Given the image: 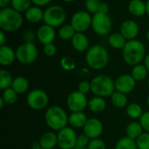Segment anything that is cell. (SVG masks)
<instances>
[{
	"label": "cell",
	"instance_id": "1",
	"mask_svg": "<svg viewBox=\"0 0 149 149\" xmlns=\"http://www.w3.org/2000/svg\"><path fill=\"white\" fill-rule=\"evenodd\" d=\"M123 59L129 65H136L145 59L146 49L144 44L137 39L128 40L123 48Z\"/></svg>",
	"mask_w": 149,
	"mask_h": 149
},
{
	"label": "cell",
	"instance_id": "2",
	"mask_svg": "<svg viewBox=\"0 0 149 149\" xmlns=\"http://www.w3.org/2000/svg\"><path fill=\"white\" fill-rule=\"evenodd\" d=\"M68 115L66 112L58 106L50 107L45 114V120L46 125L52 131H60L67 127Z\"/></svg>",
	"mask_w": 149,
	"mask_h": 149
},
{
	"label": "cell",
	"instance_id": "3",
	"mask_svg": "<svg viewBox=\"0 0 149 149\" xmlns=\"http://www.w3.org/2000/svg\"><path fill=\"white\" fill-rule=\"evenodd\" d=\"M115 91V82L107 75H98L91 80V92L94 96L107 98Z\"/></svg>",
	"mask_w": 149,
	"mask_h": 149
},
{
	"label": "cell",
	"instance_id": "4",
	"mask_svg": "<svg viewBox=\"0 0 149 149\" xmlns=\"http://www.w3.org/2000/svg\"><path fill=\"white\" fill-rule=\"evenodd\" d=\"M23 24V17L17 10L12 7H6L0 10V28L2 31H14Z\"/></svg>",
	"mask_w": 149,
	"mask_h": 149
},
{
	"label": "cell",
	"instance_id": "5",
	"mask_svg": "<svg viewBox=\"0 0 149 149\" xmlns=\"http://www.w3.org/2000/svg\"><path fill=\"white\" fill-rule=\"evenodd\" d=\"M86 61L92 69L101 70L105 68L109 62L108 52L101 45H93L88 50L86 55Z\"/></svg>",
	"mask_w": 149,
	"mask_h": 149
},
{
	"label": "cell",
	"instance_id": "6",
	"mask_svg": "<svg viewBox=\"0 0 149 149\" xmlns=\"http://www.w3.org/2000/svg\"><path fill=\"white\" fill-rule=\"evenodd\" d=\"M38 53V48L34 43L25 42L17 48L16 58L21 64L29 65L36 60Z\"/></svg>",
	"mask_w": 149,
	"mask_h": 149
},
{
	"label": "cell",
	"instance_id": "7",
	"mask_svg": "<svg viewBox=\"0 0 149 149\" xmlns=\"http://www.w3.org/2000/svg\"><path fill=\"white\" fill-rule=\"evenodd\" d=\"M66 14L65 10L58 5L50 6L44 12V21L45 24H48L52 27L60 26L65 20Z\"/></svg>",
	"mask_w": 149,
	"mask_h": 149
},
{
	"label": "cell",
	"instance_id": "8",
	"mask_svg": "<svg viewBox=\"0 0 149 149\" xmlns=\"http://www.w3.org/2000/svg\"><path fill=\"white\" fill-rule=\"evenodd\" d=\"M27 105L35 111H40L47 107L49 104L48 94L41 89H33L26 97Z\"/></svg>",
	"mask_w": 149,
	"mask_h": 149
},
{
	"label": "cell",
	"instance_id": "9",
	"mask_svg": "<svg viewBox=\"0 0 149 149\" xmlns=\"http://www.w3.org/2000/svg\"><path fill=\"white\" fill-rule=\"evenodd\" d=\"M58 147L60 149H74L78 135L74 128L65 127L58 132Z\"/></svg>",
	"mask_w": 149,
	"mask_h": 149
},
{
	"label": "cell",
	"instance_id": "10",
	"mask_svg": "<svg viewBox=\"0 0 149 149\" xmlns=\"http://www.w3.org/2000/svg\"><path fill=\"white\" fill-rule=\"evenodd\" d=\"M112 20L107 14L97 12L93 15L92 26L93 31L100 36H105L110 33L112 30Z\"/></svg>",
	"mask_w": 149,
	"mask_h": 149
},
{
	"label": "cell",
	"instance_id": "11",
	"mask_svg": "<svg viewBox=\"0 0 149 149\" xmlns=\"http://www.w3.org/2000/svg\"><path fill=\"white\" fill-rule=\"evenodd\" d=\"M66 107L72 113L83 112L88 107V100L86 94L80 92H72L66 99Z\"/></svg>",
	"mask_w": 149,
	"mask_h": 149
},
{
	"label": "cell",
	"instance_id": "12",
	"mask_svg": "<svg viewBox=\"0 0 149 149\" xmlns=\"http://www.w3.org/2000/svg\"><path fill=\"white\" fill-rule=\"evenodd\" d=\"M92 20L93 17H91V15L88 12L80 10L72 16L71 24L77 32H83L88 30V28L91 26Z\"/></svg>",
	"mask_w": 149,
	"mask_h": 149
},
{
	"label": "cell",
	"instance_id": "13",
	"mask_svg": "<svg viewBox=\"0 0 149 149\" xmlns=\"http://www.w3.org/2000/svg\"><path fill=\"white\" fill-rule=\"evenodd\" d=\"M114 82L116 91L125 94H128L134 90L137 81L131 74H122L119 76Z\"/></svg>",
	"mask_w": 149,
	"mask_h": 149
},
{
	"label": "cell",
	"instance_id": "14",
	"mask_svg": "<svg viewBox=\"0 0 149 149\" xmlns=\"http://www.w3.org/2000/svg\"><path fill=\"white\" fill-rule=\"evenodd\" d=\"M84 134L86 135L90 140L100 138L103 133V124L97 118L88 119L86 125L83 127Z\"/></svg>",
	"mask_w": 149,
	"mask_h": 149
},
{
	"label": "cell",
	"instance_id": "15",
	"mask_svg": "<svg viewBox=\"0 0 149 149\" xmlns=\"http://www.w3.org/2000/svg\"><path fill=\"white\" fill-rule=\"evenodd\" d=\"M120 33L126 39L133 40L139 33V26L133 20H126L120 25Z\"/></svg>",
	"mask_w": 149,
	"mask_h": 149
},
{
	"label": "cell",
	"instance_id": "16",
	"mask_svg": "<svg viewBox=\"0 0 149 149\" xmlns=\"http://www.w3.org/2000/svg\"><path fill=\"white\" fill-rule=\"evenodd\" d=\"M55 35L56 34H55L54 28L48 24L42 25L38 29V33H37L38 39L39 40L40 43H42L44 45L52 43V41L55 38Z\"/></svg>",
	"mask_w": 149,
	"mask_h": 149
},
{
	"label": "cell",
	"instance_id": "17",
	"mask_svg": "<svg viewBox=\"0 0 149 149\" xmlns=\"http://www.w3.org/2000/svg\"><path fill=\"white\" fill-rule=\"evenodd\" d=\"M16 52L8 45L0 46V64L3 66H9L16 59Z\"/></svg>",
	"mask_w": 149,
	"mask_h": 149
},
{
	"label": "cell",
	"instance_id": "18",
	"mask_svg": "<svg viewBox=\"0 0 149 149\" xmlns=\"http://www.w3.org/2000/svg\"><path fill=\"white\" fill-rule=\"evenodd\" d=\"M38 142L43 149H53L58 146V134L54 132H46L42 134Z\"/></svg>",
	"mask_w": 149,
	"mask_h": 149
},
{
	"label": "cell",
	"instance_id": "19",
	"mask_svg": "<svg viewBox=\"0 0 149 149\" xmlns=\"http://www.w3.org/2000/svg\"><path fill=\"white\" fill-rule=\"evenodd\" d=\"M72 47L78 52H84L89 46V40L83 32H76L72 38Z\"/></svg>",
	"mask_w": 149,
	"mask_h": 149
},
{
	"label": "cell",
	"instance_id": "20",
	"mask_svg": "<svg viewBox=\"0 0 149 149\" xmlns=\"http://www.w3.org/2000/svg\"><path fill=\"white\" fill-rule=\"evenodd\" d=\"M87 120L88 119L84 112L72 113L68 117V124L72 128H81L84 127Z\"/></svg>",
	"mask_w": 149,
	"mask_h": 149
},
{
	"label": "cell",
	"instance_id": "21",
	"mask_svg": "<svg viewBox=\"0 0 149 149\" xmlns=\"http://www.w3.org/2000/svg\"><path fill=\"white\" fill-rule=\"evenodd\" d=\"M89 110L94 113H100L105 111L107 107V102L105 98L94 96L90 100H88V107Z\"/></svg>",
	"mask_w": 149,
	"mask_h": 149
},
{
	"label": "cell",
	"instance_id": "22",
	"mask_svg": "<svg viewBox=\"0 0 149 149\" xmlns=\"http://www.w3.org/2000/svg\"><path fill=\"white\" fill-rule=\"evenodd\" d=\"M129 12L135 17H141L147 12L146 3L141 0H132L128 4Z\"/></svg>",
	"mask_w": 149,
	"mask_h": 149
},
{
	"label": "cell",
	"instance_id": "23",
	"mask_svg": "<svg viewBox=\"0 0 149 149\" xmlns=\"http://www.w3.org/2000/svg\"><path fill=\"white\" fill-rule=\"evenodd\" d=\"M25 18L31 23H38L44 19V11L38 6L30 7L25 11Z\"/></svg>",
	"mask_w": 149,
	"mask_h": 149
},
{
	"label": "cell",
	"instance_id": "24",
	"mask_svg": "<svg viewBox=\"0 0 149 149\" xmlns=\"http://www.w3.org/2000/svg\"><path fill=\"white\" fill-rule=\"evenodd\" d=\"M143 128L141 125L140 122L137 121H133L129 123L126 128V134L127 136L133 139V140H137L144 132Z\"/></svg>",
	"mask_w": 149,
	"mask_h": 149
},
{
	"label": "cell",
	"instance_id": "25",
	"mask_svg": "<svg viewBox=\"0 0 149 149\" xmlns=\"http://www.w3.org/2000/svg\"><path fill=\"white\" fill-rule=\"evenodd\" d=\"M11 87L17 94H24L29 89V81L26 78L18 76L13 79Z\"/></svg>",
	"mask_w": 149,
	"mask_h": 149
},
{
	"label": "cell",
	"instance_id": "26",
	"mask_svg": "<svg viewBox=\"0 0 149 149\" xmlns=\"http://www.w3.org/2000/svg\"><path fill=\"white\" fill-rule=\"evenodd\" d=\"M110 98H111L112 104L116 108L122 109V108H125L127 107L128 100H127V94L120 93L118 91H115Z\"/></svg>",
	"mask_w": 149,
	"mask_h": 149
},
{
	"label": "cell",
	"instance_id": "27",
	"mask_svg": "<svg viewBox=\"0 0 149 149\" xmlns=\"http://www.w3.org/2000/svg\"><path fill=\"white\" fill-rule=\"evenodd\" d=\"M126 112H127V116L133 120L141 119V117L142 116V114L144 113L141 106L139 105L138 103H131V104L127 105V107L126 108Z\"/></svg>",
	"mask_w": 149,
	"mask_h": 149
},
{
	"label": "cell",
	"instance_id": "28",
	"mask_svg": "<svg viewBox=\"0 0 149 149\" xmlns=\"http://www.w3.org/2000/svg\"><path fill=\"white\" fill-rule=\"evenodd\" d=\"M108 41H109V45L114 49H121V48L123 49L127 44L126 38L123 37V35L121 33H117V32L111 34L109 36Z\"/></svg>",
	"mask_w": 149,
	"mask_h": 149
},
{
	"label": "cell",
	"instance_id": "29",
	"mask_svg": "<svg viewBox=\"0 0 149 149\" xmlns=\"http://www.w3.org/2000/svg\"><path fill=\"white\" fill-rule=\"evenodd\" d=\"M148 71L145 66V65L139 64L133 67L131 75L134 77V79L136 81H143L148 76Z\"/></svg>",
	"mask_w": 149,
	"mask_h": 149
},
{
	"label": "cell",
	"instance_id": "30",
	"mask_svg": "<svg viewBox=\"0 0 149 149\" xmlns=\"http://www.w3.org/2000/svg\"><path fill=\"white\" fill-rule=\"evenodd\" d=\"M13 79L10 72L4 69L0 70V89L2 91L11 87Z\"/></svg>",
	"mask_w": 149,
	"mask_h": 149
},
{
	"label": "cell",
	"instance_id": "31",
	"mask_svg": "<svg viewBox=\"0 0 149 149\" xmlns=\"http://www.w3.org/2000/svg\"><path fill=\"white\" fill-rule=\"evenodd\" d=\"M114 149H138V148L135 140L126 136L117 141Z\"/></svg>",
	"mask_w": 149,
	"mask_h": 149
},
{
	"label": "cell",
	"instance_id": "32",
	"mask_svg": "<svg viewBox=\"0 0 149 149\" xmlns=\"http://www.w3.org/2000/svg\"><path fill=\"white\" fill-rule=\"evenodd\" d=\"M77 31L72 24H65L58 31V36L64 40H69L73 38Z\"/></svg>",
	"mask_w": 149,
	"mask_h": 149
},
{
	"label": "cell",
	"instance_id": "33",
	"mask_svg": "<svg viewBox=\"0 0 149 149\" xmlns=\"http://www.w3.org/2000/svg\"><path fill=\"white\" fill-rule=\"evenodd\" d=\"M17 93L15 92V90L12 87H10L8 89H5L3 91V94H2V99L4 100L5 104L8 105H11L14 104L17 100Z\"/></svg>",
	"mask_w": 149,
	"mask_h": 149
},
{
	"label": "cell",
	"instance_id": "34",
	"mask_svg": "<svg viewBox=\"0 0 149 149\" xmlns=\"http://www.w3.org/2000/svg\"><path fill=\"white\" fill-rule=\"evenodd\" d=\"M31 0H11V6L18 12L26 11L31 7Z\"/></svg>",
	"mask_w": 149,
	"mask_h": 149
},
{
	"label": "cell",
	"instance_id": "35",
	"mask_svg": "<svg viewBox=\"0 0 149 149\" xmlns=\"http://www.w3.org/2000/svg\"><path fill=\"white\" fill-rule=\"evenodd\" d=\"M60 65L65 71H72L75 68L76 64L72 58L69 56H65L60 60Z\"/></svg>",
	"mask_w": 149,
	"mask_h": 149
},
{
	"label": "cell",
	"instance_id": "36",
	"mask_svg": "<svg viewBox=\"0 0 149 149\" xmlns=\"http://www.w3.org/2000/svg\"><path fill=\"white\" fill-rule=\"evenodd\" d=\"M135 141L138 149H149V133L144 132Z\"/></svg>",
	"mask_w": 149,
	"mask_h": 149
},
{
	"label": "cell",
	"instance_id": "37",
	"mask_svg": "<svg viewBox=\"0 0 149 149\" xmlns=\"http://www.w3.org/2000/svg\"><path fill=\"white\" fill-rule=\"evenodd\" d=\"M101 2L100 0H86V7L91 13H97L100 10Z\"/></svg>",
	"mask_w": 149,
	"mask_h": 149
},
{
	"label": "cell",
	"instance_id": "38",
	"mask_svg": "<svg viewBox=\"0 0 149 149\" xmlns=\"http://www.w3.org/2000/svg\"><path fill=\"white\" fill-rule=\"evenodd\" d=\"M89 142H90V139L86 135L82 134L79 135L74 149H88Z\"/></svg>",
	"mask_w": 149,
	"mask_h": 149
},
{
	"label": "cell",
	"instance_id": "39",
	"mask_svg": "<svg viewBox=\"0 0 149 149\" xmlns=\"http://www.w3.org/2000/svg\"><path fill=\"white\" fill-rule=\"evenodd\" d=\"M88 149H106V143L103 140L97 138L90 140L88 144Z\"/></svg>",
	"mask_w": 149,
	"mask_h": 149
},
{
	"label": "cell",
	"instance_id": "40",
	"mask_svg": "<svg viewBox=\"0 0 149 149\" xmlns=\"http://www.w3.org/2000/svg\"><path fill=\"white\" fill-rule=\"evenodd\" d=\"M144 130V132L149 133V111L144 112L139 121Z\"/></svg>",
	"mask_w": 149,
	"mask_h": 149
},
{
	"label": "cell",
	"instance_id": "41",
	"mask_svg": "<svg viewBox=\"0 0 149 149\" xmlns=\"http://www.w3.org/2000/svg\"><path fill=\"white\" fill-rule=\"evenodd\" d=\"M78 91L83 94H87L91 92V82L86 80H82L78 86Z\"/></svg>",
	"mask_w": 149,
	"mask_h": 149
},
{
	"label": "cell",
	"instance_id": "42",
	"mask_svg": "<svg viewBox=\"0 0 149 149\" xmlns=\"http://www.w3.org/2000/svg\"><path fill=\"white\" fill-rule=\"evenodd\" d=\"M57 52V47L55 45H53L52 43L51 44H47L45 45L44 46V53L48 56V57H53Z\"/></svg>",
	"mask_w": 149,
	"mask_h": 149
},
{
	"label": "cell",
	"instance_id": "43",
	"mask_svg": "<svg viewBox=\"0 0 149 149\" xmlns=\"http://www.w3.org/2000/svg\"><path fill=\"white\" fill-rule=\"evenodd\" d=\"M24 39L25 40V42L33 43V40H34V33L31 31H26L24 33Z\"/></svg>",
	"mask_w": 149,
	"mask_h": 149
},
{
	"label": "cell",
	"instance_id": "44",
	"mask_svg": "<svg viewBox=\"0 0 149 149\" xmlns=\"http://www.w3.org/2000/svg\"><path fill=\"white\" fill-rule=\"evenodd\" d=\"M52 0H31V2L37 6H45L47 5Z\"/></svg>",
	"mask_w": 149,
	"mask_h": 149
},
{
	"label": "cell",
	"instance_id": "45",
	"mask_svg": "<svg viewBox=\"0 0 149 149\" xmlns=\"http://www.w3.org/2000/svg\"><path fill=\"white\" fill-rule=\"evenodd\" d=\"M108 11H109V6H108V4H107V3H101L99 12L107 14V12H108Z\"/></svg>",
	"mask_w": 149,
	"mask_h": 149
},
{
	"label": "cell",
	"instance_id": "46",
	"mask_svg": "<svg viewBox=\"0 0 149 149\" xmlns=\"http://www.w3.org/2000/svg\"><path fill=\"white\" fill-rule=\"evenodd\" d=\"M4 42H5V35L3 33V31H0V46L4 45Z\"/></svg>",
	"mask_w": 149,
	"mask_h": 149
},
{
	"label": "cell",
	"instance_id": "47",
	"mask_svg": "<svg viewBox=\"0 0 149 149\" xmlns=\"http://www.w3.org/2000/svg\"><path fill=\"white\" fill-rule=\"evenodd\" d=\"M10 2H11V0H0V7H1V9L6 8Z\"/></svg>",
	"mask_w": 149,
	"mask_h": 149
},
{
	"label": "cell",
	"instance_id": "48",
	"mask_svg": "<svg viewBox=\"0 0 149 149\" xmlns=\"http://www.w3.org/2000/svg\"><path fill=\"white\" fill-rule=\"evenodd\" d=\"M144 65L145 66L147 67L148 71L149 72V53L145 57V59H144Z\"/></svg>",
	"mask_w": 149,
	"mask_h": 149
},
{
	"label": "cell",
	"instance_id": "49",
	"mask_svg": "<svg viewBox=\"0 0 149 149\" xmlns=\"http://www.w3.org/2000/svg\"><path fill=\"white\" fill-rule=\"evenodd\" d=\"M31 149H43V148L40 147V145H39V142H38V141H35V142H33V143H32V145H31Z\"/></svg>",
	"mask_w": 149,
	"mask_h": 149
},
{
	"label": "cell",
	"instance_id": "50",
	"mask_svg": "<svg viewBox=\"0 0 149 149\" xmlns=\"http://www.w3.org/2000/svg\"><path fill=\"white\" fill-rule=\"evenodd\" d=\"M4 104H5L4 100H3L2 98H0V108H1V109H2V108H3V106H4Z\"/></svg>",
	"mask_w": 149,
	"mask_h": 149
},
{
	"label": "cell",
	"instance_id": "51",
	"mask_svg": "<svg viewBox=\"0 0 149 149\" xmlns=\"http://www.w3.org/2000/svg\"><path fill=\"white\" fill-rule=\"evenodd\" d=\"M146 7H147V13L149 15V0H148V2L146 3Z\"/></svg>",
	"mask_w": 149,
	"mask_h": 149
},
{
	"label": "cell",
	"instance_id": "52",
	"mask_svg": "<svg viewBox=\"0 0 149 149\" xmlns=\"http://www.w3.org/2000/svg\"><path fill=\"white\" fill-rule=\"evenodd\" d=\"M64 2H66V3H70V2H72V1H74V0H63Z\"/></svg>",
	"mask_w": 149,
	"mask_h": 149
},
{
	"label": "cell",
	"instance_id": "53",
	"mask_svg": "<svg viewBox=\"0 0 149 149\" xmlns=\"http://www.w3.org/2000/svg\"><path fill=\"white\" fill-rule=\"evenodd\" d=\"M147 103H148V106L149 107V94L148 96V99H147Z\"/></svg>",
	"mask_w": 149,
	"mask_h": 149
},
{
	"label": "cell",
	"instance_id": "54",
	"mask_svg": "<svg viewBox=\"0 0 149 149\" xmlns=\"http://www.w3.org/2000/svg\"><path fill=\"white\" fill-rule=\"evenodd\" d=\"M147 38L149 40V30H148V31L147 32Z\"/></svg>",
	"mask_w": 149,
	"mask_h": 149
},
{
	"label": "cell",
	"instance_id": "55",
	"mask_svg": "<svg viewBox=\"0 0 149 149\" xmlns=\"http://www.w3.org/2000/svg\"><path fill=\"white\" fill-rule=\"evenodd\" d=\"M148 87H149V78H148Z\"/></svg>",
	"mask_w": 149,
	"mask_h": 149
}]
</instances>
